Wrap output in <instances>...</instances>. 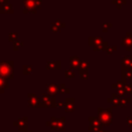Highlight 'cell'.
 Instances as JSON below:
<instances>
[{
  "mask_svg": "<svg viewBox=\"0 0 132 132\" xmlns=\"http://www.w3.org/2000/svg\"><path fill=\"white\" fill-rule=\"evenodd\" d=\"M55 23H56V24L59 26V28H60V29H62V28H64V27L66 26V24H65L64 22H62L60 19H57V20L55 21Z\"/></svg>",
  "mask_w": 132,
  "mask_h": 132,
  "instance_id": "29",
  "label": "cell"
},
{
  "mask_svg": "<svg viewBox=\"0 0 132 132\" xmlns=\"http://www.w3.org/2000/svg\"><path fill=\"white\" fill-rule=\"evenodd\" d=\"M78 73H79V77H80L81 79H88V78H89V71H88V70L79 69V70H78Z\"/></svg>",
  "mask_w": 132,
  "mask_h": 132,
  "instance_id": "23",
  "label": "cell"
},
{
  "mask_svg": "<svg viewBox=\"0 0 132 132\" xmlns=\"http://www.w3.org/2000/svg\"><path fill=\"white\" fill-rule=\"evenodd\" d=\"M23 12L24 13H36L37 12V8L35 5V1L34 0H23Z\"/></svg>",
  "mask_w": 132,
  "mask_h": 132,
  "instance_id": "5",
  "label": "cell"
},
{
  "mask_svg": "<svg viewBox=\"0 0 132 132\" xmlns=\"http://www.w3.org/2000/svg\"><path fill=\"white\" fill-rule=\"evenodd\" d=\"M7 88H9L8 79L0 76V94H2L5 91V89H7Z\"/></svg>",
  "mask_w": 132,
  "mask_h": 132,
  "instance_id": "16",
  "label": "cell"
},
{
  "mask_svg": "<svg viewBox=\"0 0 132 132\" xmlns=\"http://www.w3.org/2000/svg\"><path fill=\"white\" fill-rule=\"evenodd\" d=\"M27 98H28V105L30 107H43L41 99L38 98L35 93H28Z\"/></svg>",
  "mask_w": 132,
  "mask_h": 132,
  "instance_id": "4",
  "label": "cell"
},
{
  "mask_svg": "<svg viewBox=\"0 0 132 132\" xmlns=\"http://www.w3.org/2000/svg\"><path fill=\"white\" fill-rule=\"evenodd\" d=\"M32 71H33V68H32L31 65H24V66H23V73H24V74L29 75V74L32 73Z\"/></svg>",
  "mask_w": 132,
  "mask_h": 132,
  "instance_id": "21",
  "label": "cell"
},
{
  "mask_svg": "<svg viewBox=\"0 0 132 132\" xmlns=\"http://www.w3.org/2000/svg\"><path fill=\"white\" fill-rule=\"evenodd\" d=\"M103 41H104L103 38L100 37V36H90V37L88 38V44H89L90 46H92V47L101 44Z\"/></svg>",
  "mask_w": 132,
  "mask_h": 132,
  "instance_id": "11",
  "label": "cell"
},
{
  "mask_svg": "<svg viewBox=\"0 0 132 132\" xmlns=\"http://www.w3.org/2000/svg\"><path fill=\"white\" fill-rule=\"evenodd\" d=\"M51 30L54 31V32H59L61 29L59 28V26H58L55 22H52V23H51Z\"/></svg>",
  "mask_w": 132,
  "mask_h": 132,
  "instance_id": "28",
  "label": "cell"
},
{
  "mask_svg": "<svg viewBox=\"0 0 132 132\" xmlns=\"http://www.w3.org/2000/svg\"><path fill=\"white\" fill-rule=\"evenodd\" d=\"M18 38H19V33H18V32H10V33L8 34V40H9V41L14 42V41L18 40Z\"/></svg>",
  "mask_w": 132,
  "mask_h": 132,
  "instance_id": "20",
  "label": "cell"
},
{
  "mask_svg": "<svg viewBox=\"0 0 132 132\" xmlns=\"http://www.w3.org/2000/svg\"><path fill=\"white\" fill-rule=\"evenodd\" d=\"M121 64H122V70L132 69V55L123 56L121 60Z\"/></svg>",
  "mask_w": 132,
  "mask_h": 132,
  "instance_id": "8",
  "label": "cell"
},
{
  "mask_svg": "<svg viewBox=\"0 0 132 132\" xmlns=\"http://www.w3.org/2000/svg\"><path fill=\"white\" fill-rule=\"evenodd\" d=\"M74 98H71V97H68L65 99L64 101V108L67 112H72L74 110Z\"/></svg>",
  "mask_w": 132,
  "mask_h": 132,
  "instance_id": "10",
  "label": "cell"
},
{
  "mask_svg": "<svg viewBox=\"0 0 132 132\" xmlns=\"http://www.w3.org/2000/svg\"><path fill=\"white\" fill-rule=\"evenodd\" d=\"M107 47H108V43H107L106 41H103L101 44H99V45H97V46H94V47H93V51H94V52H99V51H104V52H106Z\"/></svg>",
  "mask_w": 132,
  "mask_h": 132,
  "instance_id": "17",
  "label": "cell"
},
{
  "mask_svg": "<svg viewBox=\"0 0 132 132\" xmlns=\"http://www.w3.org/2000/svg\"><path fill=\"white\" fill-rule=\"evenodd\" d=\"M125 91L128 92V93H132V84L126 85V86H125Z\"/></svg>",
  "mask_w": 132,
  "mask_h": 132,
  "instance_id": "32",
  "label": "cell"
},
{
  "mask_svg": "<svg viewBox=\"0 0 132 132\" xmlns=\"http://www.w3.org/2000/svg\"><path fill=\"white\" fill-rule=\"evenodd\" d=\"M111 2H112V4L117 5V8L118 9H120V8H122V6L124 4H126L127 0H111Z\"/></svg>",
  "mask_w": 132,
  "mask_h": 132,
  "instance_id": "22",
  "label": "cell"
},
{
  "mask_svg": "<svg viewBox=\"0 0 132 132\" xmlns=\"http://www.w3.org/2000/svg\"><path fill=\"white\" fill-rule=\"evenodd\" d=\"M112 27V23H103L102 24V31L103 32H107L108 31V29H110Z\"/></svg>",
  "mask_w": 132,
  "mask_h": 132,
  "instance_id": "27",
  "label": "cell"
},
{
  "mask_svg": "<svg viewBox=\"0 0 132 132\" xmlns=\"http://www.w3.org/2000/svg\"><path fill=\"white\" fill-rule=\"evenodd\" d=\"M65 77H67V78H73L74 76H75V72H74V70L73 69H67V70H65Z\"/></svg>",
  "mask_w": 132,
  "mask_h": 132,
  "instance_id": "25",
  "label": "cell"
},
{
  "mask_svg": "<svg viewBox=\"0 0 132 132\" xmlns=\"http://www.w3.org/2000/svg\"><path fill=\"white\" fill-rule=\"evenodd\" d=\"M112 52H113V50H112V47H111V46H108V47H107V50H106V53L110 55V54H111Z\"/></svg>",
  "mask_w": 132,
  "mask_h": 132,
  "instance_id": "33",
  "label": "cell"
},
{
  "mask_svg": "<svg viewBox=\"0 0 132 132\" xmlns=\"http://www.w3.org/2000/svg\"><path fill=\"white\" fill-rule=\"evenodd\" d=\"M89 62L86 61V60H80V63H79V69H82V70H88L89 69Z\"/></svg>",
  "mask_w": 132,
  "mask_h": 132,
  "instance_id": "24",
  "label": "cell"
},
{
  "mask_svg": "<svg viewBox=\"0 0 132 132\" xmlns=\"http://www.w3.org/2000/svg\"><path fill=\"white\" fill-rule=\"evenodd\" d=\"M7 3H10L9 0H0V5L1 4H7Z\"/></svg>",
  "mask_w": 132,
  "mask_h": 132,
  "instance_id": "34",
  "label": "cell"
},
{
  "mask_svg": "<svg viewBox=\"0 0 132 132\" xmlns=\"http://www.w3.org/2000/svg\"><path fill=\"white\" fill-rule=\"evenodd\" d=\"M58 92H59V85H56V84H47L46 85V93L50 96L55 97Z\"/></svg>",
  "mask_w": 132,
  "mask_h": 132,
  "instance_id": "12",
  "label": "cell"
},
{
  "mask_svg": "<svg viewBox=\"0 0 132 132\" xmlns=\"http://www.w3.org/2000/svg\"><path fill=\"white\" fill-rule=\"evenodd\" d=\"M12 12H13V7L11 3L0 5V13H12Z\"/></svg>",
  "mask_w": 132,
  "mask_h": 132,
  "instance_id": "15",
  "label": "cell"
},
{
  "mask_svg": "<svg viewBox=\"0 0 132 132\" xmlns=\"http://www.w3.org/2000/svg\"><path fill=\"white\" fill-rule=\"evenodd\" d=\"M98 116L104 124H108L110 122V109H102L98 108Z\"/></svg>",
  "mask_w": 132,
  "mask_h": 132,
  "instance_id": "7",
  "label": "cell"
},
{
  "mask_svg": "<svg viewBox=\"0 0 132 132\" xmlns=\"http://www.w3.org/2000/svg\"><path fill=\"white\" fill-rule=\"evenodd\" d=\"M59 93L60 94H69L70 89L68 87H66L65 84H60L59 85Z\"/></svg>",
  "mask_w": 132,
  "mask_h": 132,
  "instance_id": "18",
  "label": "cell"
},
{
  "mask_svg": "<svg viewBox=\"0 0 132 132\" xmlns=\"http://www.w3.org/2000/svg\"><path fill=\"white\" fill-rule=\"evenodd\" d=\"M13 65H14V62L12 60L0 61V76L7 79H12L14 77Z\"/></svg>",
  "mask_w": 132,
  "mask_h": 132,
  "instance_id": "1",
  "label": "cell"
},
{
  "mask_svg": "<svg viewBox=\"0 0 132 132\" xmlns=\"http://www.w3.org/2000/svg\"><path fill=\"white\" fill-rule=\"evenodd\" d=\"M89 121H90V123H91L92 125H94V126H98V124H99V121H98L97 119H95V118H89Z\"/></svg>",
  "mask_w": 132,
  "mask_h": 132,
  "instance_id": "30",
  "label": "cell"
},
{
  "mask_svg": "<svg viewBox=\"0 0 132 132\" xmlns=\"http://www.w3.org/2000/svg\"><path fill=\"white\" fill-rule=\"evenodd\" d=\"M69 63H70V67L71 69L75 70L78 69L79 70V63H80V59L77 56H72L69 58Z\"/></svg>",
  "mask_w": 132,
  "mask_h": 132,
  "instance_id": "13",
  "label": "cell"
},
{
  "mask_svg": "<svg viewBox=\"0 0 132 132\" xmlns=\"http://www.w3.org/2000/svg\"><path fill=\"white\" fill-rule=\"evenodd\" d=\"M41 101H42V105L43 107H50V108H55L57 107V101L55 97L50 96L47 93H43L41 94Z\"/></svg>",
  "mask_w": 132,
  "mask_h": 132,
  "instance_id": "3",
  "label": "cell"
},
{
  "mask_svg": "<svg viewBox=\"0 0 132 132\" xmlns=\"http://www.w3.org/2000/svg\"><path fill=\"white\" fill-rule=\"evenodd\" d=\"M27 122H28V118L27 117H23L18 119L16 121L13 122V126L18 128L19 131H23L26 132L27 131Z\"/></svg>",
  "mask_w": 132,
  "mask_h": 132,
  "instance_id": "6",
  "label": "cell"
},
{
  "mask_svg": "<svg viewBox=\"0 0 132 132\" xmlns=\"http://www.w3.org/2000/svg\"><path fill=\"white\" fill-rule=\"evenodd\" d=\"M57 106H58V107H62V106L64 107V102H58V103H57Z\"/></svg>",
  "mask_w": 132,
  "mask_h": 132,
  "instance_id": "35",
  "label": "cell"
},
{
  "mask_svg": "<svg viewBox=\"0 0 132 132\" xmlns=\"http://www.w3.org/2000/svg\"><path fill=\"white\" fill-rule=\"evenodd\" d=\"M34 1H35L36 8H37V9H40L41 6H42V0H34Z\"/></svg>",
  "mask_w": 132,
  "mask_h": 132,
  "instance_id": "31",
  "label": "cell"
},
{
  "mask_svg": "<svg viewBox=\"0 0 132 132\" xmlns=\"http://www.w3.org/2000/svg\"><path fill=\"white\" fill-rule=\"evenodd\" d=\"M26 132H31V131H26Z\"/></svg>",
  "mask_w": 132,
  "mask_h": 132,
  "instance_id": "37",
  "label": "cell"
},
{
  "mask_svg": "<svg viewBox=\"0 0 132 132\" xmlns=\"http://www.w3.org/2000/svg\"><path fill=\"white\" fill-rule=\"evenodd\" d=\"M45 69H47V70H59V69H61V61L60 60H48V61H46Z\"/></svg>",
  "mask_w": 132,
  "mask_h": 132,
  "instance_id": "9",
  "label": "cell"
},
{
  "mask_svg": "<svg viewBox=\"0 0 132 132\" xmlns=\"http://www.w3.org/2000/svg\"><path fill=\"white\" fill-rule=\"evenodd\" d=\"M126 36H128V37L132 38V32H126Z\"/></svg>",
  "mask_w": 132,
  "mask_h": 132,
  "instance_id": "36",
  "label": "cell"
},
{
  "mask_svg": "<svg viewBox=\"0 0 132 132\" xmlns=\"http://www.w3.org/2000/svg\"><path fill=\"white\" fill-rule=\"evenodd\" d=\"M45 125L47 127H50L53 130H57V131H64L65 130V118L61 117V118H55L52 117L50 119V121H47L45 123Z\"/></svg>",
  "mask_w": 132,
  "mask_h": 132,
  "instance_id": "2",
  "label": "cell"
},
{
  "mask_svg": "<svg viewBox=\"0 0 132 132\" xmlns=\"http://www.w3.org/2000/svg\"><path fill=\"white\" fill-rule=\"evenodd\" d=\"M122 45L126 47V51L129 52L131 51V47H132V38L128 37V36H123L122 37Z\"/></svg>",
  "mask_w": 132,
  "mask_h": 132,
  "instance_id": "14",
  "label": "cell"
},
{
  "mask_svg": "<svg viewBox=\"0 0 132 132\" xmlns=\"http://www.w3.org/2000/svg\"><path fill=\"white\" fill-rule=\"evenodd\" d=\"M24 45V43L22 42V41H19V40H16V41H14L13 43H12V47H13V51H19V48L21 47V46H23Z\"/></svg>",
  "mask_w": 132,
  "mask_h": 132,
  "instance_id": "26",
  "label": "cell"
},
{
  "mask_svg": "<svg viewBox=\"0 0 132 132\" xmlns=\"http://www.w3.org/2000/svg\"><path fill=\"white\" fill-rule=\"evenodd\" d=\"M125 86H126V84H125V80H119V81H117L116 84H113L112 85V88H114V89H118V90H125Z\"/></svg>",
  "mask_w": 132,
  "mask_h": 132,
  "instance_id": "19",
  "label": "cell"
}]
</instances>
